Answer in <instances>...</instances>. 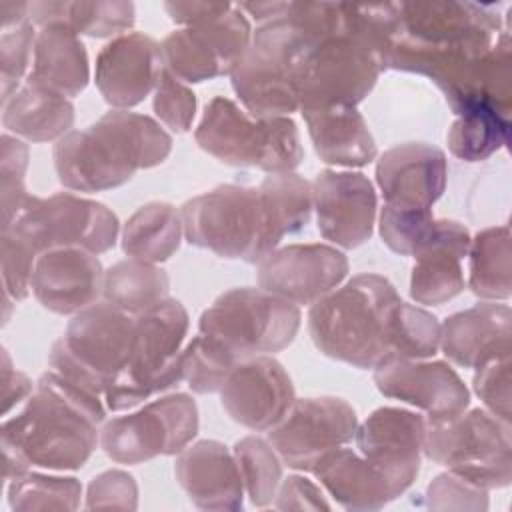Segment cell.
Returning a JSON list of instances; mask_svg holds the SVG:
<instances>
[{"label": "cell", "mask_w": 512, "mask_h": 512, "mask_svg": "<svg viewBox=\"0 0 512 512\" xmlns=\"http://www.w3.org/2000/svg\"><path fill=\"white\" fill-rule=\"evenodd\" d=\"M504 28L500 4L398 2V32L386 70L430 78L458 116L482 104L488 56Z\"/></svg>", "instance_id": "6da1fadb"}, {"label": "cell", "mask_w": 512, "mask_h": 512, "mask_svg": "<svg viewBox=\"0 0 512 512\" xmlns=\"http://www.w3.org/2000/svg\"><path fill=\"white\" fill-rule=\"evenodd\" d=\"M106 406L100 396L54 370L44 372L26 406L2 422V478L22 476L30 466L78 470L100 442Z\"/></svg>", "instance_id": "7a4b0ae2"}, {"label": "cell", "mask_w": 512, "mask_h": 512, "mask_svg": "<svg viewBox=\"0 0 512 512\" xmlns=\"http://www.w3.org/2000/svg\"><path fill=\"white\" fill-rule=\"evenodd\" d=\"M172 136L154 118L130 110H110L84 130H70L52 150L64 188L102 192L132 180L138 170L162 164Z\"/></svg>", "instance_id": "3957f363"}, {"label": "cell", "mask_w": 512, "mask_h": 512, "mask_svg": "<svg viewBox=\"0 0 512 512\" xmlns=\"http://www.w3.org/2000/svg\"><path fill=\"white\" fill-rule=\"evenodd\" d=\"M238 8L260 24L230 72L232 90L254 118L298 112L300 66L316 42L288 14V2H244Z\"/></svg>", "instance_id": "277c9868"}, {"label": "cell", "mask_w": 512, "mask_h": 512, "mask_svg": "<svg viewBox=\"0 0 512 512\" xmlns=\"http://www.w3.org/2000/svg\"><path fill=\"white\" fill-rule=\"evenodd\" d=\"M402 298L380 274H358L308 310V332L328 358L360 370L388 358L394 312Z\"/></svg>", "instance_id": "5b68a950"}, {"label": "cell", "mask_w": 512, "mask_h": 512, "mask_svg": "<svg viewBox=\"0 0 512 512\" xmlns=\"http://www.w3.org/2000/svg\"><path fill=\"white\" fill-rule=\"evenodd\" d=\"M194 140L224 164L250 166L268 174L294 172L304 160L300 134L290 116L254 118L224 96L206 104Z\"/></svg>", "instance_id": "8992f818"}, {"label": "cell", "mask_w": 512, "mask_h": 512, "mask_svg": "<svg viewBox=\"0 0 512 512\" xmlns=\"http://www.w3.org/2000/svg\"><path fill=\"white\" fill-rule=\"evenodd\" d=\"M188 324L186 308L174 298L136 316L128 360L104 392L108 410L136 408L182 382V344Z\"/></svg>", "instance_id": "52a82bcc"}, {"label": "cell", "mask_w": 512, "mask_h": 512, "mask_svg": "<svg viewBox=\"0 0 512 512\" xmlns=\"http://www.w3.org/2000/svg\"><path fill=\"white\" fill-rule=\"evenodd\" d=\"M188 244L220 258L258 264L276 250L270 240L258 186L220 184L180 206Z\"/></svg>", "instance_id": "ba28073f"}, {"label": "cell", "mask_w": 512, "mask_h": 512, "mask_svg": "<svg viewBox=\"0 0 512 512\" xmlns=\"http://www.w3.org/2000/svg\"><path fill=\"white\" fill-rule=\"evenodd\" d=\"M134 324L136 316L106 300L80 310L52 344L48 354L50 370L104 396L128 360Z\"/></svg>", "instance_id": "9c48e42d"}, {"label": "cell", "mask_w": 512, "mask_h": 512, "mask_svg": "<svg viewBox=\"0 0 512 512\" xmlns=\"http://www.w3.org/2000/svg\"><path fill=\"white\" fill-rule=\"evenodd\" d=\"M300 308L262 288L222 292L198 320V332L222 344L238 362L274 354L292 344L300 328Z\"/></svg>", "instance_id": "30bf717a"}, {"label": "cell", "mask_w": 512, "mask_h": 512, "mask_svg": "<svg viewBox=\"0 0 512 512\" xmlns=\"http://www.w3.org/2000/svg\"><path fill=\"white\" fill-rule=\"evenodd\" d=\"M422 452L468 482L494 490L512 480L510 424L486 408L444 420H426Z\"/></svg>", "instance_id": "8fae6325"}, {"label": "cell", "mask_w": 512, "mask_h": 512, "mask_svg": "<svg viewBox=\"0 0 512 512\" xmlns=\"http://www.w3.org/2000/svg\"><path fill=\"white\" fill-rule=\"evenodd\" d=\"M2 232L36 256L56 248H82L98 256L114 248L120 224L102 202L58 192L48 198L30 194Z\"/></svg>", "instance_id": "7c38bea8"}, {"label": "cell", "mask_w": 512, "mask_h": 512, "mask_svg": "<svg viewBox=\"0 0 512 512\" xmlns=\"http://www.w3.org/2000/svg\"><path fill=\"white\" fill-rule=\"evenodd\" d=\"M198 426L194 398L176 392L106 420L100 428V446L118 464H142L156 456L180 454L198 434Z\"/></svg>", "instance_id": "4fadbf2b"}, {"label": "cell", "mask_w": 512, "mask_h": 512, "mask_svg": "<svg viewBox=\"0 0 512 512\" xmlns=\"http://www.w3.org/2000/svg\"><path fill=\"white\" fill-rule=\"evenodd\" d=\"M380 56L348 34H332L316 42L304 56L298 74V104L302 110L356 106L376 86L384 72Z\"/></svg>", "instance_id": "5bb4252c"}, {"label": "cell", "mask_w": 512, "mask_h": 512, "mask_svg": "<svg viewBox=\"0 0 512 512\" xmlns=\"http://www.w3.org/2000/svg\"><path fill=\"white\" fill-rule=\"evenodd\" d=\"M252 40V28L238 4L170 32L162 42L168 72L186 84L206 82L234 70Z\"/></svg>", "instance_id": "9a60e30c"}, {"label": "cell", "mask_w": 512, "mask_h": 512, "mask_svg": "<svg viewBox=\"0 0 512 512\" xmlns=\"http://www.w3.org/2000/svg\"><path fill=\"white\" fill-rule=\"evenodd\" d=\"M356 428V412L346 400L310 396L296 398L286 416L268 430L266 440L278 452L282 464L312 472L326 452L352 442Z\"/></svg>", "instance_id": "2e32d148"}, {"label": "cell", "mask_w": 512, "mask_h": 512, "mask_svg": "<svg viewBox=\"0 0 512 512\" xmlns=\"http://www.w3.org/2000/svg\"><path fill=\"white\" fill-rule=\"evenodd\" d=\"M348 274V258L330 244L278 246L258 262V288L296 306H312L336 290Z\"/></svg>", "instance_id": "e0dca14e"}, {"label": "cell", "mask_w": 512, "mask_h": 512, "mask_svg": "<svg viewBox=\"0 0 512 512\" xmlns=\"http://www.w3.org/2000/svg\"><path fill=\"white\" fill-rule=\"evenodd\" d=\"M426 420L396 406L376 408L358 424L354 440L358 452L388 482L394 496H402L420 472Z\"/></svg>", "instance_id": "ac0fdd59"}, {"label": "cell", "mask_w": 512, "mask_h": 512, "mask_svg": "<svg viewBox=\"0 0 512 512\" xmlns=\"http://www.w3.org/2000/svg\"><path fill=\"white\" fill-rule=\"evenodd\" d=\"M294 400L290 374L270 354L242 360L220 388L226 414L252 432H268L276 426Z\"/></svg>", "instance_id": "d6986e66"}, {"label": "cell", "mask_w": 512, "mask_h": 512, "mask_svg": "<svg viewBox=\"0 0 512 512\" xmlns=\"http://www.w3.org/2000/svg\"><path fill=\"white\" fill-rule=\"evenodd\" d=\"M372 370L382 396L420 408L428 420L452 418L470 406V390L448 362L388 358Z\"/></svg>", "instance_id": "ffe728a7"}, {"label": "cell", "mask_w": 512, "mask_h": 512, "mask_svg": "<svg viewBox=\"0 0 512 512\" xmlns=\"http://www.w3.org/2000/svg\"><path fill=\"white\" fill-rule=\"evenodd\" d=\"M318 232L340 248H358L370 240L376 220V190L352 170H322L312 182Z\"/></svg>", "instance_id": "44dd1931"}, {"label": "cell", "mask_w": 512, "mask_h": 512, "mask_svg": "<svg viewBox=\"0 0 512 512\" xmlns=\"http://www.w3.org/2000/svg\"><path fill=\"white\" fill-rule=\"evenodd\" d=\"M164 68L162 48L152 36L126 32L98 52L94 82L106 104L128 110L154 92Z\"/></svg>", "instance_id": "7402d4cb"}, {"label": "cell", "mask_w": 512, "mask_h": 512, "mask_svg": "<svg viewBox=\"0 0 512 512\" xmlns=\"http://www.w3.org/2000/svg\"><path fill=\"white\" fill-rule=\"evenodd\" d=\"M446 154L426 142L388 148L376 162V184L384 204L408 210H432L446 188Z\"/></svg>", "instance_id": "603a6c76"}, {"label": "cell", "mask_w": 512, "mask_h": 512, "mask_svg": "<svg viewBox=\"0 0 512 512\" xmlns=\"http://www.w3.org/2000/svg\"><path fill=\"white\" fill-rule=\"evenodd\" d=\"M104 268L96 254L82 248H56L36 258L30 290L54 314H78L102 296Z\"/></svg>", "instance_id": "cb8c5ba5"}, {"label": "cell", "mask_w": 512, "mask_h": 512, "mask_svg": "<svg viewBox=\"0 0 512 512\" xmlns=\"http://www.w3.org/2000/svg\"><path fill=\"white\" fill-rule=\"evenodd\" d=\"M174 476L196 508L242 510V476L234 452L220 440L188 444L176 456Z\"/></svg>", "instance_id": "d4e9b609"}, {"label": "cell", "mask_w": 512, "mask_h": 512, "mask_svg": "<svg viewBox=\"0 0 512 512\" xmlns=\"http://www.w3.org/2000/svg\"><path fill=\"white\" fill-rule=\"evenodd\" d=\"M510 338L512 310L508 304L484 300L440 324V348L460 368L476 370L488 360L510 356Z\"/></svg>", "instance_id": "484cf974"}, {"label": "cell", "mask_w": 512, "mask_h": 512, "mask_svg": "<svg viewBox=\"0 0 512 512\" xmlns=\"http://www.w3.org/2000/svg\"><path fill=\"white\" fill-rule=\"evenodd\" d=\"M314 152L324 164L360 168L376 158V142L356 106H332L300 112Z\"/></svg>", "instance_id": "4316f807"}, {"label": "cell", "mask_w": 512, "mask_h": 512, "mask_svg": "<svg viewBox=\"0 0 512 512\" xmlns=\"http://www.w3.org/2000/svg\"><path fill=\"white\" fill-rule=\"evenodd\" d=\"M324 490L346 510H380L396 500L384 476L352 448L326 452L312 468Z\"/></svg>", "instance_id": "83f0119b"}, {"label": "cell", "mask_w": 512, "mask_h": 512, "mask_svg": "<svg viewBox=\"0 0 512 512\" xmlns=\"http://www.w3.org/2000/svg\"><path fill=\"white\" fill-rule=\"evenodd\" d=\"M26 80L66 98L78 96L90 80L88 54L80 36L62 24L38 28Z\"/></svg>", "instance_id": "f1b7e54d"}, {"label": "cell", "mask_w": 512, "mask_h": 512, "mask_svg": "<svg viewBox=\"0 0 512 512\" xmlns=\"http://www.w3.org/2000/svg\"><path fill=\"white\" fill-rule=\"evenodd\" d=\"M2 124L28 142H58L74 124V106L70 98L26 80L2 102Z\"/></svg>", "instance_id": "f546056e"}, {"label": "cell", "mask_w": 512, "mask_h": 512, "mask_svg": "<svg viewBox=\"0 0 512 512\" xmlns=\"http://www.w3.org/2000/svg\"><path fill=\"white\" fill-rule=\"evenodd\" d=\"M134 4L126 0H40L28 2V20L42 28L62 24L78 36L108 38L126 34L134 24Z\"/></svg>", "instance_id": "4dcf8cb0"}, {"label": "cell", "mask_w": 512, "mask_h": 512, "mask_svg": "<svg viewBox=\"0 0 512 512\" xmlns=\"http://www.w3.org/2000/svg\"><path fill=\"white\" fill-rule=\"evenodd\" d=\"M382 242L400 256L416 258L420 252L442 242L470 240V232L456 220H436L432 210H408L382 206L378 216Z\"/></svg>", "instance_id": "1f68e13d"}, {"label": "cell", "mask_w": 512, "mask_h": 512, "mask_svg": "<svg viewBox=\"0 0 512 512\" xmlns=\"http://www.w3.org/2000/svg\"><path fill=\"white\" fill-rule=\"evenodd\" d=\"M184 236L180 210L170 202H148L140 206L122 228V250L144 262H166Z\"/></svg>", "instance_id": "d6a6232c"}, {"label": "cell", "mask_w": 512, "mask_h": 512, "mask_svg": "<svg viewBox=\"0 0 512 512\" xmlns=\"http://www.w3.org/2000/svg\"><path fill=\"white\" fill-rule=\"evenodd\" d=\"M470 240L442 242L430 246L414 258L410 274V298L416 304L440 306L464 290L466 282L462 258L468 256Z\"/></svg>", "instance_id": "836d02e7"}, {"label": "cell", "mask_w": 512, "mask_h": 512, "mask_svg": "<svg viewBox=\"0 0 512 512\" xmlns=\"http://www.w3.org/2000/svg\"><path fill=\"white\" fill-rule=\"evenodd\" d=\"M168 274L138 258H126L104 272L102 298L130 316H138L168 298Z\"/></svg>", "instance_id": "e575fe53"}, {"label": "cell", "mask_w": 512, "mask_h": 512, "mask_svg": "<svg viewBox=\"0 0 512 512\" xmlns=\"http://www.w3.org/2000/svg\"><path fill=\"white\" fill-rule=\"evenodd\" d=\"M264 216L272 244L278 248L282 238L300 232L312 216V182L296 172L270 174L258 184Z\"/></svg>", "instance_id": "d590c367"}, {"label": "cell", "mask_w": 512, "mask_h": 512, "mask_svg": "<svg viewBox=\"0 0 512 512\" xmlns=\"http://www.w3.org/2000/svg\"><path fill=\"white\" fill-rule=\"evenodd\" d=\"M468 258V286L472 294L488 302H506L512 294L508 224L480 230L470 240Z\"/></svg>", "instance_id": "8d00e7d4"}, {"label": "cell", "mask_w": 512, "mask_h": 512, "mask_svg": "<svg viewBox=\"0 0 512 512\" xmlns=\"http://www.w3.org/2000/svg\"><path fill=\"white\" fill-rule=\"evenodd\" d=\"M510 142V118L490 108H474L456 116L446 134L452 156L462 162H482Z\"/></svg>", "instance_id": "74e56055"}, {"label": "cell", "mask_w": 512, "mask_h": 512, "mask_svg": "<svg viewBox=\"0 0 512 512\" xmlns=\"http://www.w3.org/2000/svg\"><path fill=\"white\" fill-rule=\"evenodd\" d=\"M232 452L250 502L256 508L270 506L282 482V460L278 452L260 436L240 438Z\"/></svg>", "instance_id": "f35d334b"}, {"label": "cell", "mask_w": 512, "mask_h": 512, "mask_svg": "<svg viewBox=\"0 0 512 512\" xmlns=\"http://www.w3.org/2000/svg\"><path fill=\"white\" fill-rule=\"evenodd\" d=\"M82 486L74 476L26 472L8 480L12 510H78Z\"/></svg>", "instance_id": "ab89813d"}, {"label": "cell", "mask_w": 512, "mask_h": 512, "mask_svg": "<svg viewBox=\"0 0 512 512\" xmlns=\"http://www.w3.org/2000/svg\"><path fill=\"white\" fill-rule=\"evenodd\" d=\"M438 348H440L438 318L432 312L402 300L392 320L388 358L426 360L434 356Z\"/></svg>", "instance_id": "60d3db41"}, {"label": "cell", "mask_w": 512, "mask_h": 512, "mask_svg": "<svg viewBox=\"0 0 512 512\" xmlns=\"http://www.w3.org/2000/svg\"><path fill=\"white\" fill-rule=\"evenodd\" d=\"M238 364L222 344L198 332L182 350V380L196 394H214Z\"/></svg>", "instance_id": "b9f144b4"}, {"label": "cell", "mask_w": 512, "mask_h": 512, "mask_svg": "<svg viewBox=\"0 0 512 512\" xmlns=\"http://www.w3.org/2000/svg\"><path fill=\"white\" fill-rule=\"evenodd\" d=\"M0 176H2V228L10 224L16 212L30 196L24 186L28 168V144L18 136L2 134L0 152Z\"/></svg>", "instance_id": "7bdbcfd3"}, {"label": "cell", "mask_w": 512, "mask_h": 512, "mask_svg": "<svg viewBox=\"0 0 512 512\" xmlns=\"http://www.w3.org/2000/svg\"><path fill=\"white\" fill-rule=\"evenodd\" d=\"M36 30L30 20L4 28L0 36V64H2V102H6L20 86L30 56L34 54Z\"/></svg>", "instance_id": "ee69618b"}, {"label": "cell", "mask_w": 512, "mask_h": 512, "mask_svg": "<svg viewBox=\"0 0 512 512\" xmlns=\"http://www.w3.org/2000/svg\"><path fill=\"white\" fill-rule=\"evenodd\" d=\"M154 114L172 132H188L196 114V94L164 68L154 88Z\"/></svg>", "instance_id": "f6af8a7d"}, {"label": "cell", "mask_w": 512, "mask_h": 512, "mask_svg": "<svg viewBox=\"0 0 512 512\" xmlns=\"http://www.w3.org/2000/svg\"><path fill=\"white\" fill-rule=\"evenodd\" d=\"M472 388L490 414L508 424L512 422L510 356H500L478 366L474 372Z\"/></svg>", "instance_id": "bcb514c9"}, {"label": "cell", "mask_w": 512, "mask_h": 512, "mask_svg": "<svg viewBox=\"0 0 512 512\" xmlns=\"http://www.w3.org/2000/svg\"><path fill=\"white\" fill-rule=\"evenodd\" d=\"M426 506L432 510H488V490L448 470L428 484Z\"/></svg>", "instance_id": "7dc6e473"}, {"label": "cell", "mask_w": 512, "mask_h": 512, "mask_svg": "<svg viewBox=\"0 0 512 512\" xmlns=\"http://www.w3.org/2000/svg\"><path fill=\"white\" fill-rule=\"evenodd\" d=\"M138 506V486L132 474L124 470H106L88 484L86 508H120L134 510Z\"/></svg>", "instance_id": "c3c4849f"}, {"label": "cell", "mask_w": 512, "mask_h": 512, "mask_svg": "<svg viewBox=\"0 0 512 512\" xmlns=\"http://www.w3.org/2000/svg\"><path fill=\"white\" fill-rule=\"evenodd\" d=\"M36 254L10 234L2 232V286L4 294L14 300H24L30 294L32 270Z\"/></svg>", "instance_id": "681fc988"}, {"label": "cell", "mask_w": 512, "mask_h": 512, "mask_svg": "<svg viewBox=\"0 0 512 512\" xmlns=\"http://www.w3.org/2000/svg\"><path fill=\"white\" fill-rule=\"evenodd\" d=\"M272 506L278 510H330L320 486L298 474L280 482Z\"/></svg>", "instance_id": "f907efd6"}, {"label": "cell", "mask_w": 512, "mask_h": 512, "mask_svg": "<svg viewBox=\"0 0 512 512\" xmlns=\"http://www.w3.org/2000/svg\"><path fill=\"white\" fill-rule=\"evenodd\" d=\"M32 392H34V386L30 378L24 372L16 370L12 366L8 350H2V402H4L2 412L4 416L22 400H28Z\"/></svg>", "instance_id": "816d5d0a"}, {"label": "cell", "mask_w": 512, "mask_h": 512, "mask_svg": "<svg viewBox=\"0 0 512 512\" xmlns=\"http://www.w3.org/2000/svg\"><path fill=\"white\" fill-rule=\"evenodd\" d=\"M226 4L222 2H164V10L172 22L180 26H190L202 18L214 16Z\"/></svg>", "instance_id": "f5cc1de1"}, {"label": "cell", "mask_w": 512, "mask_h": 512, "mask_svg": "<svg viewBox=\"0 0 512 512\" xmlns=\"http://www.w3.org/2000/svg\"><path fill=\"white\" fill-rule=\"evenodd\" d=\"M28 20V2L0 0V26L10 28Z\"/></svg>", "instance_id": "db71d44e"}]
</instances>
